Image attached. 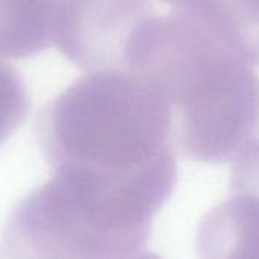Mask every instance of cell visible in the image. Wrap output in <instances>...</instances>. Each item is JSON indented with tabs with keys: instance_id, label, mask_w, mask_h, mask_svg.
I'll return each mask as SVG.
<instances>
[{
	"instance_id": "7",
	"label": "cell",
	"mask_w": 259,
	"mask_h": 259,
	"mask_svg": "<svg viewBox=\"0 0 259 259\" xmlns=\"http://www.w3.org/2000/svg\"><path fill=\"white\" fill-rule=\"evenodd\" d=\"M59 0H0V58L38 55L55 41Z\"/></svg>"
},
{
	"instance_id": "4",
	"label": "cell",
	"mask_w": 259,
	"mask_h": 259,
	"mask_svg": "<svg viewBox=\"0 0 259 259\" xmlns=\"http://www.w3.org/2000/svg\"><path fill=\"white\" fill-rule=\"evenodd\" d=\"M155 14L150 0H59L53 42L88 71L126 68L134 33Z\"/></svg>"
},
{
	"instance_id": "6",
	"label": "cell",
	"mask_w": 259,
	"mask_h": 259,
	"mask_svg": "<svg viewBox=\"0 0 259 259\" xmlns=\"http://www.w3.org/2000/svg\"><path fill=\"white\" fill-rule=\"evenodd\" d=\"M252 64H259V0H161Z\"/></svg>"
},
{
	"instance_id": "3",
	"label": "cell",
	"mask_w": 259,
	"mask_h": 259,
	"mask_svg": "<svg viewBox=\"0 0 259 259\" xmlns=\"http://www.w3.org/2000/svg\"><path fill=\"white\" fill-rule=\"evenodd\" d=\"M52 168L132 171L176 159L165 99L127 68L91 70L53 99L39 118Z\"/></svg>"
},
{
	"instance_id": "8",
	"label": "cell",
	"mask_w": 259,
	"mask_h": 259,
	"mask_svg": "<svg viewBox=\"0 0 259 259\" xmlns=\"http://www.w3.org/2000/svg\"><path fill=\"white\" fill-rule=\"evenodd\" d=\"M29 105L21 76L11 64L0 59V146L24 123Z\"/></svg>"
},
{
	"instance_id": "5",
	"label": "cell",
	"mask_w": 259,
	"mask_h": 259,
	"mask_svg": "<svg viewBox=\"0 0 259 259\" xmlns=\"http://www.w3.org/2000/svg\"><path fill=\"white\" fill-rule=\"evenodd\" d=\"M197 252L203 258H259V199L231 196L209 211L197 231Z\"/></svg>"
},
{
	"instance_id": "9",
	"label": "cell",
	"mask_w": 259,
	"mask_h": 259,
	"mask_svg": "<svg viewBox=\"0 0 259 259\" xmlns=\"http://www.w3.org/2000/svg\"><path fill=\"white\" fill-rule=\"evenodd\" d=\"M229 191L250 194L259 199V138L252 140L235 156Z\"/></svg>"
},
{
	"instance_id": "2",
	"label": "cell",
	"mask_w": 259,
	"mask_h": 259,
	"mask_svg": "<svg viewBox=\"0 0 259 259\" xmlns=\"http://www.w3.org/2000/svg\"><path fill=\"white\" fill-rule=\"evenodd\" d=\"M176 159L132 171L65 165L12 211L6 258L141 256L152 223L176 188Z\"/></svg>"
},
{
	"instance_id": "1",
	"label": "cell",
	"mask_w": 259,
	"mask_h": 259,
	"mask_svg": "<svg viewBox=\"0 0 259 259\" xmlns=\"http://www.w3.org/2000/svg\"><path fill=\"white\" fill-rule=\"evenodd\" d=\"M126 68L168 103L179 152L199 162L234 159L259 129V74L185 14L149 17L134 33Z\"/></svg>"
}]
</instances>
